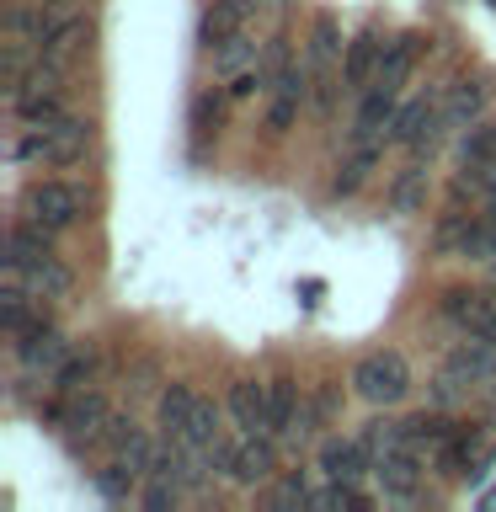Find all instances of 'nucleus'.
Segmentation results:
<instances>
[{"mask_svg":"<svg viewBox=\"0 0 496 512\" xmlns=\"http://www.w3.org/2000/svg\"><path fill=\"white\" fill-rule=\"evenodd\" d=\"M246 27V0H214V6L203 11V27H198V38L214 48V43H224L230 32H240Z\"/></svg>","mask_w":496,"mask_h":512,"instance_id":"393cba45","label":"nucleus"},{"mask_svg":"<svg viewBox=\"0 0 496 512\" xmlns=\"http://www.w3.org/2000/svg\"><path fill=\"white\" fill-rule=\"evenodd\" d=\"M11 272H16V278H22V283H27L38 299H64V294L75 288V272L64 267L54 251H43V256H27V262H22V267H11Z\"/></svg>","mask_w":496,"mask_h":512,"instance_id":"ddd939ff","label":"nucleus"},{"mask_svg":"<svg viewBox=\"0 0 496 512\" xmlns=\"http://www.w3.org/2000/svg\"><path fill=\"white\" fill-rule=\"evenodd\" d=\"M374 475L384 486V502H416L422 496V454L416 448H390L374 464Z\"/></svg>","mask_w":496,"mask_h":512,"instance_id":"9b49d317","label":"nucleus"},{"mask_svg":"<svg viewBox=\"0 0 496 512\" xmlns=\"http://www.w3.org/2000/svg\"><path fill=\"white\" fill-rule=\"evenodd\" d=\"M299 102H304V96H272V107H267V128H272V134H288V128L299 123Z\"/></svg>","mask_w":496,"mask_h":512,"instance_id":"c9c22d12","label":"nucleus"},{"mask_svg":"<svg viewBox=\"0 0 496 512\" xmlns=\"http://www.w3.org/2000/svg\"><path fill=\"white\" fill-rule=\"evenodd\" d=\"M491 294H496V262H491Z\"/></svg>","mask_w":496,"mask_h":512,"instance_id":"a19ab883","label":"nucleus"},{"mask_svg":"<svg viewBox=\"0 0 496 512\" xmlns=\"http://www.w3.org/2000/svg\"><path fill=\"white\" fill-rule=\"evenodd\" d=\"M438 134H443V102H432V96H411L390 123V139L411 144V150H432Z\"/></svg>","mask_w":496,"mask_h":512,"instance_id":"9d476101","label":"nucleus"},{"mask_svg":"<svg viewBox=\"0 0 496 512\" xmlns=\"http://www.w3.org/2000/svg\"><path fill=\"white\" fill-rule=\"evenodd\" d=\"M267 432L272 438H294L304 432V406H299V384L294 379H267Z\"/></svg>","mask_w":496,"mask_h":512,"instance_id":"4468645a","label":"nucleus"},{"mask_svg":"<svg viewBox=\"0 0 496 512\" xmlns=\"http://www.w3.org/2000/svg\"><path fill=\"white\" fill-rule=\"evenodd\" d=\"M352 390H358L368 406H395V400H406V390H411V363L400 358L395 347L363 352V358L352 363Z\"/></svg>","mask_w":496,"mask_h":512,"instance_id":"7ed1b4c3","label":"nucleus"},{"mask_svg":"<svg viewBox=\"0 0 496 512\" xmlns=\"http://www.w3.org/2000/svg\"><path fill=\"white\" fill-rule=\"evenodd\" d=\"M176 438H187V443H198V448H214V443H219V406H214V400L198 395V406H192V422L176 432Z\"/></svg>","mask_w":496,"mask_h":512,"instance_id":"7c9ffc66","label":"nucleus"},{"mask_svg":"<svg viewBox=\"0 0 496 512\" xmlns=\"http://www.w3.org/2000/svg\"><path fill=\"white\" fill-rule=\"evenodd\" d=\"M107 448H112V454H118L123 464H134L139 475H150V464H155V443L134 427V416H112V422H107Z\"/></svg>","mask_w":496,"mask_h":512,"instance_id":"6ab92c4d","label":"nucleus"},{"mask_svg":"<svg viewBox=\"0 0 496 512\" xmlns=\"http://www.w3.org/2000/svg\"><path fill=\"white\" fill-rule=\"evenodd\" d=\"M256 54H262V48H256V38L246 27H240L224 43H214V70L219 75H240V70H251V64H256Z\"/></svg>","mask_w":496,"mask_h":512,"instance_id":"bb28decb","label":"nucleus"},{"mask_svg":"<svg viewBox=\"0 0 496 512\" xmlns=\"http://www.w3.org/2000/svg\"><path fill=\"white\" fill-rule=\"evenodd\" d=\"M379 155H384V144H352V155L336 166V176H331V192L336 198H352L363 182H368V171L379 166Z\"/></svg>","mask_w":496,"mask_h":512,"instance_id":"b1692460","label":"nucleus"},{"mask_svg":"<svg viewBox=\"0 0 496 512\" xmlns=\"http://www.w3.org/2000/svg\"><path fill=\"white\" fill-rule=\"evenodd\" d=\"M422 48H427V38H422V32H400L395 43H384L374 86H390V91H400V86H406V80H411L416 59H422Z\"/></svg>","mask_w":496,"mask_h":512,"instance_id":"2eb2a0df","label":"nucleus"},{"mask_svg":"<svg viewBox=\"0 0 496 512\" xmlns=\"http://www.w3.org/2000/svg\"><path fill=\"white\" fill-rule=\"evenodd\" d=\"M11 112L22 123H48L64 112V70L38 59V70H27L22 80L11 86Z\"/></svg>","mask_w":496,"mask_h":512,"instance_id":"20e7f679","label":"nucleus"},{"mask_svg":"<svg viewBox=\"0 0 496 512\" xmlns=\"http://www.w3.org/2000/svg\"><path fill=\"white\" fill-rule=\"evenodd\" d=\"M91 144V123L80 118H48V123H32L22 139L11 144V160L16 166H75Z\"/></svg>","mask_w":496,"mask_h":512,"instance_id":"f257e3e1","label":"nucleus"},{"mask_svg":"<svg viewBox=\"0 0 496 512\" xmlns=\"http://www.w3.org/2000/svg\"><path fill=\"white\" fill-rule=\"evenodd\" d=\"M176 496H182V486H176V480H160V475H150V486H144L139 502L150 507V512H171V507H176Z\"/></svg>","mask_w":496,"mask_h":512,"instance_id":"f704fd0d","label":"nucleus"},{"mask_svg":"<svg viewBox=\"0 0 496 512\" xmlns=\"http://www.w3.org/2000/svg\"><path fill=\"white\" fill-rule=\"evenodd\" d=\"M214 464L235 486H267L278 475V448H272V432H246V438H219L214 448Z\"/></svg>","mask_w":496,"mask_h":512,"instance_id":"f03ea898","label":"nucleus"},{"mask_svg":"<svg viewBox=\"0 0 496 512\" xmlns=\"http://www.w3.org/2000/svg\"><path fill=\"white\" fill-rule=\"evenodd\" d=\"M464 171H470L464 182H470L486 203H496V160H486V166H464Z\"/></svg>","mask_w":496,"mask_h":512,"instance_id":"4c0bfd02","label":"nucleus"},{"mask_svg":"<svg viewBox=\"0 0 496 512\" xmlns=\"http://www.w3.org/2000/svg\"><path fill=\"white\" fill-rule=\"evenodd\" d=\"M331 416H336V390L326 384V390H315L310 411H304V427H320V422H331Z\"/></svg>","mask_w":496,"mask_h":512,"instance_id":"e433bc0d","label":"nucleus"},{"mask_svg":"<svg viewBox=\"0 0 496 512\" xmlns=\"http://www.w3.org/2000/svg\"><path fill=\"white\" fill-rule=\"evenodd\" d=\"M395 112H400V102H395L390 86H368L363 102H358V118H352V144H384Z\"/></svg>","mask_w":496,"mask_h":512,"instance_id":"f8f14e48","label":"nucleus"},{"mask_svg":"<svg viewBox=\"0 0 496 512\" xmlns=\"http://www.w3.org/2000/svg\"><path fill=\"white\" fill-rule=\"evenodd\" d=\"M443 315L454 320L464 336H480V342L496 347V294H480V288H448Z\"/></svg>","mask_w":496,"mask_h":512,"instance_id":"6e6552de","label":"nucleus"},{"mask_svg":"<svg viewBox=\"0 0 496 512\" xmlns=\"http://www.w3.org/2000/svg\"><path fill=\"white\" fill-rule=\"evenodd\" d=\"M390 208H395V214H422V208H427V171L422 166H406V171L395 176Z\"/></svg>","mask_w":496,"mask_h":512,"instance_id":"c85d7f7f","label":"nucleus"},{"mask_svg":"<svg viewBox=\"0 0 496 512\" xmlns=\"http://www.w3.org/2000/svg\"><path fill=\"white\" fill-rule=\"evenodd\" d=\"M470 224H475V219L454 208V214L438 224V251H443V256H464V235H470Z\"/></svg>","mask_w":496,"mask_h":512,"instance_id":"473e14b6","label":"nucleus"},{"mask_svg":"<svg viewBox=\"0 0 496 512\" xmlns=\"http://www.w3.org/2000/svg\"><path fill=\"white\" fill-rule=\"evenodd\" d=\"M304 59H310V86H315V107H331V70L336 59H342V27H336L331 11H320L310 22V48H304Z\"/></svg>","mask_w":496,"mask_h":512,"instance_id":"0eeeda50","label":"nucleus"},{"mask_svg":"<svg viewBox=\"0 0 496 512\" xmlns=\"http://www.w3.org/2000/svg\"><path fill=\"white\" fill-rule=\"evenodd\" d=\"M32 288L11 272V283H6V294H0V326H6V336H22L32 326Z\"/></svg>","mask_w":496,"mask_h":512,"instance_id":"a878e982","label":"nucleus"},{"mask_svg":"<svg viewBox=\"0 0 496 512\" xmlns=\"http://www.w3.org/2000/svg\"><path fill=\"white\" fill-rule=\"evenodd\" d=\"M214 123H219V96H198V102H192V128L208 134Z\"/></svg>","mask_w":496,"mask_h":512,"instance_id":"ea45409f","label":"nucleus"},{"mask_svg":"<svg viewBox=\"0 0 496 512\" xmlns=\"http://www.w3.org/2000/svg\"><path fill=\"white\" fill-rule=\"evenodd\" d=\"M304 502H310V486H304L299 475H288L283 486L272 491V507H304Z\"/></svg>","mask_w":496,"mask_h":512,"instance_id":"58836bf2","label":"nucleus"},{"mask_svg":"<svg viewBox=\"0 0 496 512\" xmlns=\"http://www.w3.org/2000/svg\"><path fill=\"white\" fill-rule=\"evenodd\" d=\"M315 464H320V475L326 480H363L374 464H368V454L358 448V438H326L320 443V454H315Z\"/></svg>","mask_w":496,"mask_h":512,"instance_id":"a211bd4d","label":"nucleus"},{"mask_svg":"<svg viewBox=\"0 0 496 512\" xmlns=\"http://www.w3.org/2000/svg\"><path fill=\"white\" fill-rule=\"evenodd\" d=\"M443 368L459 384H496V347L480 342V336H470V342H459L454 352H448Z\"/></svg>","mask_w":496,"mask_h":512,"instance_id":"dca6fc26","label":"nucleus"},{"mask_svg":"<svg viewBox=\"0 0 496 512\" xmlns=\"http://www.w3.org/2000/svg\"><path fill=\"white\" fill-rule=\"evenodd\" d=\"M107 422H112V411H107L102 390H75L59 411V427L70 432V443H107Z\"/></svg>","mask_w":496,"mask_h":512,"instance_id":"1a4fd4ad","label":"nucleus"},{"mask_svg":"<svg viewBox=\"0 0 496 512\" xmlns=\"http://www.w3.org/2000/svg\"><path fill=\"white\" fill-rule=\"evenodd\" d=\"M486 80H454L443 91V128H470L480 112H486Z\"/></svg>","mask_w":496,"mask_h":512,"instance_id":"412c9836","label":"nucleus"},{"mask_svg":"<svg viewBox=\"0 0 496 512\" xmlns=\"http://www.w3.org/2000/svg\"><path fill=\"white\" fill-rule=\"evenodd\" d=\"M16 342V363L27 368V374H43V379H54L64 363H70V342H64V331L48 326V315L38 310L32 315V326L22 336H11Z\"/></svg>","mask_w":496,"mask_h":512,"instance_id":"39448f33","label":"nucleus"},{"mask_svg":"<svg viewBox=\"0 0 496 512\" xmlns=\"http://www.w3.org/2000/svg\"><path fill=\"white\" fill-rule=\"evenodd\" d=\"M86 48H91V27H86V16H75V22H64L59 32H48V38L38 43V59L54 64V70H70Z\"/></svg>","mask_w":496,"mask_h":512,"instance_id":"aec40b11","label":"nucleus"},{"mask_svg":"<svg viewBox=\"0 0 496 512\" xmlns=\"http://www.w3.org/2000/svg\"><path fill=\"white\" fill-rule=\"evenodd\" d=\"M91 480H96V496H102V502H128V496H134L139 470H134V464H123V459H112L107 470H96Z\"/></svg>","mask_w":496,"mask_h":512,"instance_id":"c756f323","label":"nucleus"},{"mask_svg":"<svg viewBox=\"0 0 496 512\" xmlns=\"http://www.w3.org/2000/svg\"><path fill=\"white\" fill-rule=\"evenodd\" d=\"M230 416H235V427H246V432H267V384H256V379H240L230 384Z\"/></svg>","mask_w":496,"mask_h":512,"instance_id":"4be33fe9","label":"nucleus"},{"mask_svg":"<svg viewBox=\"0 0 496 512\" xmlns=\"http://www.w3.org/2000/svg\"><path fill=\"white\" fill-rule=\"evenodd\" d=\"M459 160H464V166H486V160H496V118L475 123L470 134H464V144H459Z\"/></svg>","mask_w":496,"mask_h":512,"instance_id":"2f4dec72","label":"nucleus"},{"mask_svg":"<svg viewBox=\"0 0 496 512\" xmlns=\"http://www.w3.org/2000/svg\"><path fill=\"white\" fill-rule=\"evenodd\" d=\"M192 406H198V395H192V384H171L166 395H160V406H155V416H160V427H166V438H176L187 422H192Z\"/></svg>","mask_w":496,"mask_h":512,"instance_id":"cd10ccee","label":"nucleus"},{"mask_svg":"<svg viewBox=\"0 0 496 512\" xmlns=\"http://www.w3.org/2000/svg\"><path fill=\"white\" fill-rule=\"evenodd\" d=\"M379 54H384L379 32H358V38L347 43V54H342V86H347V91H368V86H374Z\"/></svg>","mask_w":496,"mask_h":512,"instance_id":"f3484780","label":"nucleus"},{"mask_svg":"<svg viewBox=\"0 0 496 512\" xmlns=\"http://www.w3.org/2000/svg\"><path fill=\"white\" fill-rule=\"evenodd\" d=\"M22 208H27L32 224H43V230L59 235V230H70V224L80 219L86 198H80V187H70V182H32L27 198H22Z\"/></svg>","mask_w":496,"mask_h":512,"instance_id":"423d86ee","label":"nucleus"},{"mask_svg":"<svg viewBox=\"0 0 496 512\" xmlns=\"http://www.w3.org/2000/svg\"><path fill=\"white\" fill-rule=\"evenodd\" d=\"M91 374H96V358H70L54 374V384H59L64 395H75V390H86V384H91Z\"/></svg>","mask_w":496,"mask_h":512,"instance_id":"72a5a7b5","label":"nucleus"},{"mask_svg":"<svg viewBox=\"0 0 496 512\" xmlns=\"http://www.w3.org/2000/svg\"><path fill=\"white\" fill-rule=\"evenodd\" d=\"M267 6H278V0H267Z\"/></svg>","mask_w":496,"mask_h":512,"instance_id":"79ce46f5","label":"nucleus"},{"mask_svg":"<svg viewBox=\"0 0 496 512\" xmlns=\"http://www.w3.org/2000/svg\"><path fill=\"white\" fill-rule=\"evenodd\" d=\"M491 6H496V0H491Z\"/></svg>","mask_w":496,"mask_h":512,"instance_id":"37998d69","label":"nucleus"},{"mask_svg":"<svg viewBox=\"0 0 496 512\" xmlns=\"http://www.w3.org/2000/svg\"><path fill=\"white\" fill-rule=\"evenodd\" d=\"M443 443H454V422H448V416H411V422H400V443L395 448L438 454Z\"/></svg>","mask_w":496,"mask_h":512,"instance_id":"5701e85b","label":"nucleus"}]
</instances>
